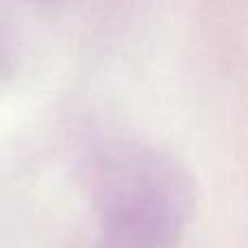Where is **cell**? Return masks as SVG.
Wrapping results in <instances>:
<instances>
[{
	"label": "cell",
	"instance_id": "cell-1",
	"mask_svg": "<svg viewBox=\"0 0 248 248\" xmlns=\"http://www.w3.org/2000/svg\"><path fill=\"white\" fill-rule=\"evenodd\" d=\"M98 248H176L192 216L187 174L159 150L120 144L92 174Z\"/></svg>",
	"mask_w": 248,
	"mask_h": 248
}]
</instances>
